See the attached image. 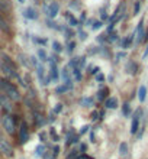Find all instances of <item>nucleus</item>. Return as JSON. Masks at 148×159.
Returning <instances> with one entry per match:
<instances>
[{
	"label": "nucleus",
	"instance_id": "obj_12",
	"mask_svg": "<svg viewBox=\"0 0 148 159\" xmlns=\"http://www.w3.org/2000/svg\"><path fill=\"white\" fill-rule=\"evenodd\" d=\"M136 70H138V67H136V64L135 62H132V61H129L127 65V71L129 72V74H135Z\"/></svg>",
	"mask_w": 148,
	"mask_h": 159
},
{
	"label": "nucleus",
	"instance_id": "obj_13",
	"mask_svg": "<svg viewBox=\"0 0 148 159\" xmlns=\"http://www.w3.org/2000/svg\"><path fill=\"white\" fill-rule=\"evenodd\" d=\"M119 153H121V156L122 158H125V156L128 155V143H121V146H119Z\"/></svg>",
	"mask_w": 148,
	"mask_h": 159
},
{
	"label": "nucleus",
	"instance_id": "obj_21",
	"mask_svg": "<svg viewBox=\"0 0 148 159\" xmlns=\"http://www.w3.org/2000/svg\"><path fill=\"white\" fill-rule=\"evenodd\" d=\"M140 7H141V3H140V2H136V3H135V9H134V15H136V13H138Z\"/></svg>",
	"mask_w": 148,
	"mask_h": 159
},
{
	"label": "nucleus",
	"instance_id": "obj_24",
	"mask_svg": "<svg viewBox=\"0 0 148 159\" xmlns=\"http://www.w3.org/2000/svg\"><path fill=\"white\" fill-rule=\"evenodd\" d=\"M39 57L42 58V61H45V54H44V51H39Z\"/></svg>",
	"mask_w": 148,
	"mask_h": 159
},
{
	"label": "nucleus",
	"instance_id": "obj_19",
	"mask_svg": "<svg viewBox=\"0 0 148 159\" xmlns=\"http://www.w3.org/2000/svg\"><path fill=\"white\" fill-rule=\"evenodd\" d=\"M73 72H74V74H76V78L77 80H81V74H80V68H74V71H73Z\"/></svg>",
	"mask_w": 148,
	"mask_h": 159
},
{
	"label": "nucleus",
	"instance_id": "obj_5",
	"mask_svg": "<svg viewBox=\"0 0 148 159\" xmlns=\"http://www.w3.org/2000/svg\"><path fill=\"white\" fill-rule=\"evenodd\" d=\"M140 114H141V111H136L134 119H132V125H131V133L132 134H135L136 132H138V129H140Z\"/></svg>",
	"mask_w": 148,
	"mask_h": 159
},
{
	"label": "nucleus",
	"instance_id": "obj_27",
	"mask_svg": "<svg viewBox=\"0 0 148 159\" xmlns=\"http://www.w3.org/2000/svg\"><path fill=\"white\" fill-rule=\"evenodd\" d=\"M80 38L81 39H86V34H84V32H80Z\"/></svg>",
	"mask_w": 148,
	"mask_h": 159
},
{
	"label": "nucleus",
	"instance_id": "obj_31",
	"mask_svg": "<svg viewBox=\"0 0 148 159\" xmlns=\"http://www.w3.org/2000/svg\"><path fill=\"white\" fill-rule=\"evenodd\" d=\"M23 2H25V0H19V3H23Z\"/></svg>",
	"mask_w": 148,
	"mask_h": 159
},
{
	"label": "nucleus",
	"instance_id": "obj_6",
	"mask_svg": "<svg viewBox=\"0 0 148 159\" xmlns=\"http://www.w3.org/2000/svg\"><path fill=\"white\" fill-rule=\"evenodd\" d=\"M0 106H2L4 110H7V111H10V110H12V103H10V98H9L7 96H4V94H0Z\"/></svg>",
	"mask_w": 148,
	"mask_h": 159
},
{
	"label": "nucleus",
	"instance_id": "obj_1",
	"mask_svg": "<svg viewBox=\"0 0 148 159\" xmlns=\"http://www.w3.org/2000/svg\"><path fill=\"white\" fill-rule=\"evenodd\" d=\"M0 91L3 93L4 96H7L10 100L17 101L21 98V94L17 91V88L10 81H6V80H0Z\"/></svg>",
	"mask_w": 148,
	"mask_h": 159
},
{
	"label": "nucleus",
	"instance_id": "obj_3",
	"mask_svg": "<svg viewBox=\"0 0 148 159\" xmlns=\"http://www.w3.org/2000/svg\"><path fill=\"white\" fill-rule=\"evenodd\" d=\"M0 153L4 156H7V158H10V156H13V148L12 145L9 143L7 139H4L0 136Z\"/></svg>",
	"mask_w": 148,
	"mask_h": 159
},
{
	"label": "nucleus",
	"instance_id": "obj_7",
	"mask_svg": "<svg viewBox=\"0 0 148 159\" xmlns=\"http://www.w3.org/2000/svg\"><path fill=\"white\" fill-rule=\"evenodd\" d=\"M105 106L107 109H116V107H118V98H116V97H109V98L105 101Z\"/></svg>",
	"mask_w": 148,
	"mask_h": 159
},
{
	"label": "nucleus",
	"instance_id": "obj_18",
	"mask_svg": "<svg viewBox=\"0 0 148 159\" xmlns=\"http://www.w3.org/2000/svg\"><path fill=\"white\" fill-rule=\"evenodd\" d=\"M61 49H63L61 43H58V42H54V51H57V52H61Z\"/></svg>",
	"mask_w": 148,
	"mask_h": 159
},
{
	"label": "nucleus",
	"instance_id": "obj_29",
	"mask_svg": "<svg viewBox=\"0 0 148 159\" xmlns=\"http://www.w3.org/2000/svg\"><path fill=\"white\" fill-rule=\"evenodd\" d=\"M92 119H93V120H96V119H98V113H94V114H92Z\"/></svg>",
	"mask_w": 148,
	"mask_h": 159
},
{
	"label": "nucleus",
	"instance_id": "obj_25",
	"mask_svg": "<svg viewBox=\"0 0 148 159\" xmlns=\"http://www.w3.org/2000/svg\"><path fill=\"white\" fill-rule=\"evenodd\" d=\"M41 151H42V146H39L38 149H36V153H38V155H41V153H42V152H41Z\"/></svg>",
	"mask_w": 148,
	"mask_h": 159
},
{
	"label": "nucleus",
	"instance_id": "obj_30",
	"mask_svg": "<svg viewBox=\"0 0 148 159\" xmlns=\"http://www.w3.org/2000/svg\"><path fill=\"white\" fill-rule=\"evenodd\" d=\"M148 57V46H147V51H145V54H144V58H147Z\"/></svg>",
	"mask_w": 148,
	"mask_h": 159
},
{
	"label": "nucleus",
	"instance_id": "obj_20",
	"mask_svg": "<svg viewBox=\"0 0 148 159\" xmlns=\"http://www.w3.org/2000/svg\"><path fill=\"white\" fill-rule=\"evenodd\" d=\"M123 114H125V116H128V114H129V104H123Z\"/></svg>",
	"mask_w": 148,
	"mask_h": 159
},
{
	"label": "nucleus",
	"instance_id": "obj_10",
	"mask_svg": "<svg viewBox=\"0 0 148 159\" xmlns=\"http://www.w3.org/2000/svg\"><path fill=\"white\" fill-rule=\"evenodd\" d=\"M145 97H147V88H145V85H141L140 91H138V98H140L141 103L145 100Z\"/></svg>",
	"mask_w": 148,
	"mask_h": 159
},
{
	"label": "nucleus",
	"instance_id": "obj_2",
	"mask_svg": "<svg viewBox=\"0 0 148 159\" xmlns=\"http://www.w3.org/2000/svg\"><path fill=\"white\" fill-rule=\"evenodd\" d=\"M2 125H3V129L6 130V133L12 134L15 133V129H16V125H15V120L10 114H4L2 117Z\"/></svg>",
	"mask_w": 148,
	"mask_h": 159
},
{
	"label": "nucleus",
	"instance_id": "obj_23",
	"mask_svg": "<svg viewBox=\"0 0 148 159\" xmlns=\"http://www.w3.org/2000/svg\"><path fill=\"white\" fill-rule=\"evenodd\" d=\"M73 49H74V43L71 42V43H68V52H71Z\"/></svg>",
	"mask_w": 148,
	"mask_h": 159
},
{
	"label": "nucleus",
	"instance_id": "obj_22",
	"mask_svg": "<svg viewBox=\"0 0 148 159\" xmlns=\"http://www.w3.org/2000/svg\"><path fill=\"white\" fill-rule=\"evenodd\" d=\"M100 26H102V22H96L94 25H92V28H93V29H99Z\"/></svg>",
	"mask_w": 148,
	"mask_h": 159
},
{
	"label": "nucleus",
	"instance_id": "obj_28",
	"mask_svg": "<svg viewBox=\"0 0 148 159\" xmlns=\"http://www.w3.org/2000/svg\"><path fill=\"white\" fill-rule=\"evenodd\" d=\"M98 71H99V68H98V67H94V70H92V74H96Z\"/></svg>",
	"mask_w": 148,
	"mask_h": 159
},
{
	"label": "nucleus",
	"instance_id": "obj_9",
	"mask_svg": "<svg viewBox=\"0 0 148 159\" xmlns=\"http://www.w3.org/2000/svg\"><path fill=\"white\" fill-rule=\"evenodd\" d=\"M136 35H138V42H142L145 39V32H144L142 22H140V25H138V28H136Z\"/></svg>",
	"mask_w": 148,
	"mask_h": 159
},
{
	"label": "nucleus",
	"instance_id": "obj_8",
	"mask_svg": "<svg viewBox=\"0 0 148 159\" xmlns=\"http://www.w3.org/2000/svg\"><path fill=\"white\" fill-rule=\"evenodd\" d=\"M28 138H29V133H28V126H26L25 123H22V126H21V140L22 142H26Z\"/></svg>",
	"mask_w": 148,
	"mask_h": 159
},
{
	"label": "nucleus",
	"instance_id": "obj_26",
	"mask_svg": "<svg viewBox=\"0 0 148 159\" xmlns=\"http://www.w3.org/2000/svg\"><path fill=\"white\" fill-rule=\"evenodd\" d=\"M55 111H61V104H57V107H55Z\"/></svg>",
	"mask_w": 148,
	"mask_h": 159
},
{
	"label": "nucleus",
	"instance_id": "obj_16",
	"mask_svg": "<svg viewBox=\"0 0 148 159\" xmlns=\"http://www.w3.org/2000/svg\"><path fill=\"white\" fill-rule=\"evenodd\" d=\"M132 36H134V35H132ZM132 36H129V38H127L123 41L122 48H129V45H131V42H132Z\"/></svg>",
	"mask_w": 148,
	"mask_h": 159
},
{
	"label": "nucleus",
	"instance_id": "obj_11",
	"mask_svg": "<svg viewBox=\"0 0 148 159\" xmlns=\"http://www.w3.org/2000/svg\"><path fill=\"white\" fill-rule=\"evenodd\" d=\"M0 29L3 30V32H10V29H9V25H7V22L4 20V17L0 15Z\"/></svg>",
	"mask_w": 148,
	"mask_h": 159
},
{
	"label": "nucleus",
	"instance_id": "obj_17",
	"mask_svg": "<svg viewBox=\"0 0 148 159\" xmlns=\"http://www.w3.org/2000/svg\"><path fill=\"white\" fill-rule=\"evenodd\" d=\"M67 90H68L67 85H60V87H57V93H58V94H61V93H65Z\"/></svg>",
	"mask_w": 148,
	"mask_h": 159
},
{
	"label": "nucleus",
	"instance_id": "obj_14",
	"mask_svg": "<svg viewBox=\"0 0 148 159\" xmlns=\"http://www.w3.org/2000/svg\"><path fill=\"white\" fill-rule=\"evenodd\" d=\"M23 15H25V17H28V19H36V17H38V15H36V12H35L34 9H28Z\"/></svg>",
	"mask_w": 148,
	"mask_h": 159
},
{
	"label": "nucleus",
	"instance_id": "obj_4",
	"mask_svg": "<svg viewBox=\"0 0 148 159\" xmlns=\"http://www.w3.org/2000/svg\"><path fill=\"white\" fill-rule=\"evenodd\" d=\"M58 10H60V6H58V3H55V2L48 4L47 7H45V12H47L48 17H55L58 15Z\"/></svg>",
	"mask_w": 148,
	"mask_h": 159
},
{
	"label": "nucleus",
	"instance_id": "obj_15",
	"mask_svg": "<svg viewBox=\"0 0 148 159\" xmlns=\"http://www.w3.org/2000/svg\"><path fill=\"white\" fill-rule=\"evenodd\" d=\"M65 16H67L68 22H70V23H71V26H76V25H77V20H76V17L73 16V15H70V13H67V15H65Z\"/></svg>",
	"mask_w": 148,
	"mask_h": 159
}]
</instances>
